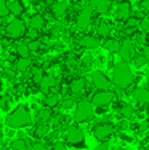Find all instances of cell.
<instances>
[{"instance_id":"6da1fadb","label":"cell","mask_w":149,"mask_h":150,"mask_svg":"<svg viewBox=\"0 0 149 150\" xmlns=\"http://www.w3.org/2000/svg\"><path fill=\"white\" fill-rule=\"evenodd\" d=\"M112 81L117 88L120 90H125L132 85L133 81V74H132V69L128 67L127 62H119L117 66L114 67V72H112Z\"/></svg>"},{"instance_id":"7a4b0ae2","label":"cell","mask_w":149,"mask_h":150,"mask_svg":"<svg viewBox=\"0 0 149 150\" xmlns=\"http://www.w3.org/2000/svg\"><path fill=\"white\" fill-rule=\"evenodd\" d=\"M31 113L27 112L26 107H18L15 109L8 117H6V125L10 128H24V126H29L31 125Z\"/></svg>"},{"instance_id":"3957f363","label":"cell","mask_w":149,"mask_h":150,"mask_svg":"<svg viewBox=\"0 0 149 150\" xmlns=\"http://www.w3.org/2000/svg\"><path fill=\"white\" fill-rule=\"evenodd\" d=\"M91 117H93V104L90 101L82 99L76 107L74 118H76V121H79V123H83V121H88Z\"/></svg>"},{"instance_id":"277c9868","label":"cell","mask_w":149,"mask_h":150,"mask_svg":"<svg viewBox=\"0 0 149 150\" xmlns=\"http://www.w3.org/2000/svg\"><path fill=\"white\" fill-rule=\"evenodd\" d=\"M114 101H115V94L109 90H98L91 96V102L98 107H106Z\"/></svg>"},{"instance_id":"5b68a950","label":"cell","mask_w":149,"mask_h":150,"mask_svg":"<svg viewBox=\"0 0 149 150\" xmlns=\"http://www.w3.org/2000/svg\"><path fill=\"white\" fill-rule=\"evenodd\" d=\"M5 32L10 38L18 40V38L24 37V34H26V24L19 19H13L11 23H8V26L5 27Z\"/></svg>"},{"instance_id":"8992f818","label":"cell","mask_w":149,"mask_h":150,"mask_svg":"<svg viewBox=\"0 0 149 150\" xmlns=\"http://www.w3.org/2000/svg\"><path fill=\"white\" fill-rule=\"evenodd\" d=\"M66 142H67V144H71V145H76V147L82 145V142H83L82 129H80L79 126H76V125L67 126V129H66Z\"/></svg>"},{"instance_id":"52a82bcc","label":"cell","mask_w":149,"mask_h":150,"mask_svg":"<svg viewBox=\"0 0 149 150\" xmlns=\"http://www.w3.org/2000/svg\"><path fill=\"white\" fill-rule=\"evenodd\" d=\"M91 16H93V11H91L90 6H83L82 10L79 11V15L76 18V24L79 29H88V27L91 26Z\"/></svg>"},{"instance_id":"ba28073f","label":"cell","mask_w":149,"mask_h":150,"mask_svg":"<svg viewBox=\"0 0 149 150\" xmlns=\"http://www.w3.org/2000/svg\"><path fill=\"white\" fill-rule=\"evenodd\" d=\"M112 133H114V128L111 123H96L93 126V136L98 141H106L108 137H111Z\"/></svg>"},{"instance_id":"9c48e42d","label":"cell","mask_w":149,"mask_h":150,"mask_svg":"<svg viewBox=\"0 0 149 150\" xmlns=\"http://www.w3.org/2000/svg\"><path fill=\"white\" fill-rule=\"evenodd\" d=\"M91 83H93V86L96 88V90H109V88H111L109 78L106 77L101 70H95V72L91 74Z\"/></svg>"},{"instance_id":"30bf717a","label":"cell","mask_w":149,"mask_h":150,"mask_svg":"<svg viewBox=\"0 0 149 150\" xmlns=\"http://www.w3.org/2000/svg\"><path fill=\"white\" fill-rule=\"evenodd\" d=\"M119 53H120V58H122L123 62H127V61H132L133 56H135V46H133V43H132L130 40L120 42Z\"/></svg>"},{"instance_id":"8fae6325","label":"cell","mask_w":149,"mask_h":150,"mask_svg":"<svg viewBox=\"0 0 149 150\" xmlns=\"http://www.w3.org/2000/svg\"><path fill=\"white\" fill-rule=\"evenodd\" d=\"M79 45L85 50H95L101 45V40H99V37H96V35L87 34V35H83V37H80Z\"/></svg>"},{"instance_id":"7c38bea8","label":"cell","mask_w":149,"mask_h":150,"mask_svg":"<svg viewBox=\"0 0 149 150\" xmlns=\"http://www.w3.org/2000/svg\"><path fill=\"white\" fill-rule=\"evenodd\" d=\"M130 16H132V5H130V2H127V0L120 2L115 10V18L119 21H127Z\"/></svg>"},{"instance_id":"4fadbf2b","label":"cell","mask_w":149,"mask_h":150,"mask_svg":"<svg viewBox=\"0 0 149 150\" xmlns=\"http://www.w3.org/2000/svg\"><path fill=\"white\" fill-rule=\"evenodd\" d=\"M88 6L91 8V11H96L99 15H106V13L109 11L111 3H109L108 0H90V5Z\"/></svg>"},{"instance_id":"5bb4252c","label":"cell","mask_w":149,"mask_h":150,"mask_svg":"<svg viewBox=\"0 0 149 150\" xmlns=\"http://www.w3.org/2000/svg\"><path fill=\"white\" fill-rule=\"evenodd\" d=\"M55 85H56V78H55V75H50V74L43 75L40 78V81H38V88L43 93H48L50 90H53Z\"/></svg>"},{"instance_id":"9a60e30c","label":"cell","mask_w":149,"mask_h":150,"mask_svg":"<svg viewBox=\"0 0 149 150\" xmlns=\"http://www.w3.org/2000/svg\"><path fill=\"white\" fill-rule=\"evenodd\" d=\"M85 88H87V80L82 77H77V78H74L72 81H71V85H69V90L72 94H80L82 91H85Z\"/></svg>"},{"instance_id":"2e32d148","label":"cell","mask_w":149,"mask_h":150,"mask_svg":"<svg viewBox=\"0 0 149 150\" xmlns=\"http://www.w3.org/2000/svg\"><path fill=\"white\" fill-rule=\"evenodd\" d=\"M51 16L53 18H63L67 11V3L66 2H55L51 3Z\"/></svg>"},{"instance_id":"e0dca14e","label":"cell","mask_w":149,"mask_h":150,"mask_svg":"<svg viewBox=\"0 0 149 150\" xmlns=\"http://www.w3.org/2000/svg\"><path fill=\"white\" fill-rule=\"evenodd\" d=\"M133 99L138 104H146V102H149V91L143 86L136 88V90L133 91Z\"/></svg>"},{"instance_id":"ac0fdd59","label":"cell","mask_w":149,"mask_h":150,"mask_svg":"<svg viewBox=\"0 0 149 150\" xmlns=\"http://www.w3.org/2000/svg\"><path fill=\"white\" fill-rule=\"evenodd\" d=\"M29 26H31V29L42 30L45 27V16L43 15H32L29 19Z\"/></svg>"},{"instance_id":"d6986e66","label":"cell","mask_w":149,"mask_h":150,"mask_svg":"<svg viewBox=\"0 0 149 150\" xmlns=\"http://www.w3.org/2000/svg\"><path fill=\"white\" fill-rule=\"evenodd\" d=\"M59 101H61V98H59L58 93H47V98H45V107L47 109H53V107H56L59 104Z\"/></svg>"},{"instance_id":"ffe728a7","label":"cell","mask_w":149,"mask_h":150,"mask_svg":"<svg viewBox=\"0 0 149 150\" xmlns=\"http://www.w3.org/2000/svg\"><path fill=\"white\" fill-rule=\"evenodd\" d=\"M103 46H104L108 51H111V53H117L119 51V48H120V40H117V38H106L104 42H103Z\"/></svg>"},{"instance_id":"44dd1931","label":"cell","mask_w":149,"mask_h":150,"mask_svg":"<svg viewBox=\"0 0 149 150\" xmlns=\"http://www.w3.org/2000/svg\"><path fill=\"white\" fill-rule=\"evenodd\" d=\"M8 11L11 13V15H15V16H19L21 13L24 11V6H23V3H21L19 0H13V2L8 5Z\"/></svg>"},{"instance_id":"7402d4cb","label":"cell","mask_w":149,"mask_h":150,"mask_svg":"<svg viewBox=\"0 0 149 150\" xmlns=\"http://www.w3.org/2000/svg\"><path fill=\"white\" fill-rule=\"evenodd\" d=\"M119 113L123 117L125 120H132L133 117H135V109L132 105H128V104H123L122 107L119 109Z\"/></svg>"},{"instance_id":"603a6c76","label":"cell","mask_w":149,"mask_h":150,"mask_svg":"<svg viewBox=\"0 0 149 150\" xmlns=\"http://www.w3.org/2000/svg\"><path fill=\"white\" fill-rule=\"evenodd\" d=\"M15 67H16V70H19V72H24V70H27L31 67V59L29 58H19L16 61Z\"/></svg>"},{"instance_id":"cb8c5ba5","label":"cell","mask_w":149,"mask_h":150,"mask_svg":"<svg viewBox=\"0 0 149 150\" xmlns=\"http://www.w3.org/2000/svg\"><path fill=\"white\" fill-rule=\"evenodd\" d=\"M50 118H51V112H50V109H42V110H38V113H37V120H38V123H48Z\"/></svg>"},{"instance_id":"d4e9b609","label":"cell","mask_w":149,"mask_h":150,"mask_svg":"<svg viewBox=\"0 0 149 150\" xmlns=\"http://www.w3.org/2000/svg\"><path fill=\"white\" fill-rule=\"evenodd\" d=\"M16 51H18V54H19V58H29L31 56L27 43H23V42H18L16 43Z\"/></svg>"},{"instance_id":"484cf974","label":"cell","mask_w":149,"mask_h":150,"mask_svg":"<svg viewBox=\"0 0 149 150\" xmlns=\"http://www.w3.org/2000/svg\"><path fill=\"white\" fill-rule=\"evenodd\" d=\"M50 131V126L48 123H38L37 128H35V136H38V137H43V136H47Z\"/></svg>"},{"instance_id":"4316f807","label":"cell","mask_w":149,"mask_h":150,"mask_svg":"<svg viewBox=\"0 0 149 150\" xmlns=\"http://www.w3.org/2000/svg\"><path fill=\"white\" fill-rule=\"evenodd\" d=\"M98 35H101V37H109L111 35V24L108 23H101L98 26Z\"/></svg>"},{"instance_id":"83f0119b","label":"cell","mask_w":149,"mask_h":150,"mask_svg":"<svg viewBox=\"0 0 149 150\" xmlns=\"http://www.w3.org/2000/svg\"><path fill=\"white\" fill-rule=\"evenodd\" d=\"M11 149L13 150H27V144L24 139H15L11 142Z\"/></svg>"},{"instance_id":"f1b7e54d","label":"cell","mask_w":149,"mask_h":150,"mask_svg":"<svg viewBox=\"0 0 149 150\" xmlns=\"http://www.w3.org/2000/svg\"><path fill=\"white\" fill-rule=\"evenodd\" d=\"M27 48H29V53H38L42 48V43L38 38H35V40H31V43H27Z\"/></svg>"},{"instance_id":"f546056e","label":"cell","mask_w":149,"mask_h":150,"mask_svg":"<svg viewBox=\"0 0 149 150\" xmlns=\"http://www.w3.org/2000/svg\"><path fill=\"white\" fill-rule=\"evenodd\" d=\"M146 61H148V58L144 54H138V56H133V64L136 67H143L144 64H146Z\"/></svg>"},{"instance_id":"4dcf8cb0","label":"cell","mask_w":149,"mask_h":150,"mask_svg":"<svg viewBox=\"0 0 149 150\" xmlns=\"http://www.w3.org/2000/svg\"><path fill=\"white\" fill-rule=\"evenodd\" d=\"M74 104H76V99H74V98H71V96L61 101V107H63V109H72Z\"/></svg>"},{"instance_id":"1f68e13d","label":"cell","mask_w":149,"mask_h":150,"mask_svg":"<svg viewBox=\"0 0 149 150\" xmlns=\"http://www.w3.org/2000/svg\"><path fill=\"white\" fill-rule=\"evenodd\" d=\"M8 3L5 2V0H0V18H5L8 16Z\"/></svg>"},{"instance_id":"d6a6232c","label":"cell","mask_w":149,"mask_h":150,"mask_svg":"<svg viewBox=\"0 0 149 150\" xmlns=\"http://www.w3.org/2000/svg\"><path fill=\"white\" fill-rule=\"evenodd\" d=\"M42 77H43V72H42V69H40V67H34V70H32V80L38 83Z\"/></svg>"},{"instance_id":"836d02e7","label":"cell","mask_w":149,"mask_h":150,"mask_svg":"<svg viewBox=\"0 0 149 150\" xmlns=\"http://www.w3.org/2000/svg\"><path fill=\"white\" fill-rule=\"evenodd\" d=\"M138 24H140V19L138 18H132L130 16L128 19H127V27H130V29H135V27H138Z\"/></svg>"},{"instance_id":"e575fe53","label":"cell","mask_w":149,"mask_h":150,"mask_svg":"<svg viewBox=\"0 0 149 150\" xmlns=\"http://www.w3.org/2000/svg\"><path fill=\"white\" fill-rule=\"evenodd\" d=\"M140 11L143 15H148L149 11V0H140Z\"/></svg>"},{"instance_id":"d590c367","label":"cell","mask_w":149,"mask_h":150,"mask_svg":"<svg viewBox=\"0 0 149 150\" xmlns=\"http://www.w3.org/2000/svg\"><path fill=\"white\" fill-rule=\"evenodd\" d=\"M27 150H48V147L45 144H42V142H35L31 147H27Z\"/></svg>"},{"instance_id":"8d00e7d4","label":"cell","mask_w":149,"mask_h":150,"mask_svg":"<svg viewBox=\"0 0 149 150\" xmlns=\"http://www.w3.org/2000/svg\"><path fill=\"white\" fill-rule=\"evenodd\" d=\"M24 35H27L29 40H35V38H38V30H35V29H29V30H27L26 29V34H24Z\"/></svg>"},{"instance_id":"74e56055","label":"cell","mask_w":149,"mask_h":150,"mask_svg":"<svg viewBox=\"0 0 149 150\" xmlns=\"http://www.w3.org/2000/svg\"><path fill=\"white\" fill-rule=\"evenodd\" d=\"M138 26L141 27V30H143V34H146V32L149 30V21L144 18V19H140V24Z\"/></svg>"},{"instance_id":"f35d334b","label":"cell","mask_w":149,"mask_h":150,"mask_svg":"<svg viewBox=\"0 0 149 150\" xmlns=\"http://www.w3.org/2000/svg\"><path fill=\"white\" fill-rule=\"evenodd\" d=\"M53 150H66V142L56 141L55 144H53Z\"/></svg>"},{"instance_id":"ab89813d","label":"cell","mask_w":149,"mask_h":150,"mask_svg":"<svg viewBox=\"0 0 149 150\" xmlns=\"http://www.w3.org/2000/svg\"><path fill=\"white\" fill-rule=\"evenodd\" d=\"M80 61H82V64H83V66H90V64H91V61H93V59H91V56H90V54H83Z\"/></svg>"},{"instance_id":"60d3db41","label":"cell","mask_w":149,"mask_h":150,"mask_svg":"<svg viewBox=\"0 0 149 150\" xmlns=\"http://www.w3.org/2000/svg\"><path fill=\"white\" fill-rule=\"evenodd\" d=\"M95 150H109V147H108V144H106V142H101V144H99Z\"/></svg>"},{"instance_id":"b9f144b4","label":"cell","mask_w":149,"mask_h":150,"mask_svg":"<svg viewBox=\"0 0 149 150\" xmlns=\"http://www.w3.org/2000/svg\"><path fill=\"white\" fill-rule=\"evenodd\" d=\"M146 129H148V123H146V121H143V123L140 125V131H146Z\"/></svg>"},{"instance_id":"7bdbcfd3","label":"cell","mask_w":149,"mask_h":150,"mask_svg":"<svg viewBox=\"0 0 149 150\" xmlns=\"http://www.w3.org/2000/svg\"><path fill=\"white\" fill-rule=\"evenodd\" d=\"M5 75H6L8 78H13V77H15V75H13V70H5Z\"/></svg>"},{"instance_id":"ee69618b","label":"cell","mask_w":149,"mask_h":150,"mask_svg":"<svg viewBox=\"0 0 149 150\" xmlns=\"http://www.w3.org/2000/svg\"><path fill=\"white\" fill-rule=\"evenodd\" d=\"M3 144V131H2V126H0V145Z\"/></svg>"},{"instance_id":"f6af8a7d","label":"cell","mask_w":149,"mask_h":150,"mask_svg":"<svg viewBox=\"0 0 149 150\" xmlns=\"http://www.w3.org/2000/svg\"><path fill=\"white\" fill-rule=\"evenodd\" d=\"M45 2H47V3H55L56 0H45Z\"/></svg>"},{"instance_id":"bcb514c9","label":"cell","mask_w":149,"mask_h":150,"mask_svg":"<svg viewBox=\"0 0 149 150\" xmlns=\"http://www.w3.org/2000/svg\"><path fill=\"white\" fill-rule=\"evenodd\" d=\"M117 150H127V149H117Z\"/></svg>"},{"instance_id":"7dc6e473","label":"cell","mask_w":149,"mask_h":150,"mask_svg":"<svg viewBox=\"0 0 149 150\" xmlns=\"http://www.w3.org/2000/svg\"><path fill=\"white\" fill-rule=\"evenodd\" d=\"M108 2H109V3H111V2H114V0H108Z\"/></svg>"},{"instance_id":"c3c4849f","label":"cell","mask_w":149,"mask_h":150,"mask_svg":"<svg viewBox=\"0 0 149 150\" xmlns=\"http://www.w3.org/2000/svg\"><path fill=\"white\" fill-rule=\"evenodd\" d=\"M0 88H2V81H0Z\"/></svg>"}]
</instances>
